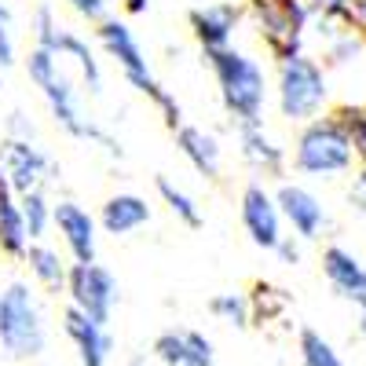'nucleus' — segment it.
<instances>
[{
    "label": "nucleus",
    "mask_w": 366,
    "mask_h": 366,
    "mask_svg": "<svg viewBox=\"0 0 366 366\" xmlns=\"http://www.w3.org/2000/svg\"><path fill=\"white\" fill-rule=\"evenodd\" d=\"M209 70L217 77L220 88V103L231 114L234 125H257L264 121L267 107V74L253 55L238 51L234 44L224 51H209Z\"/></svg>",
    "instance_id": "nucleus-1"
},
{
    "label": "nucleus",
    "mask_w": 366,
    "mask_h": 366,
    "mask_svg": "<svg viewBox=\"0 0 366 366\" xmlns=\"http://www.w3.org/2000/svg\"><path fill=\"white\" fill-rule=\"evenodd\" d=\"M246 15L274 63L304 51V37L312 29L308 0H246Z\"/></svg>",
    "instance_id": "nucleus-7"
},
{
    "label": "nucleus",
    "mask_w": 366,
    "mask_h": 366,
    "mask_svg": "<svg viewBox=\"0 0 366 366\" xmlns=\"http://www.w3.org/2000/svg\"><path fill=\"white\" fill-rule=\"evenodd\" d=\"M238 150H242V162L260 176L279 179L286 172V150L267 136L264 121H257V125H238Z\"/></svg>",
    "instance_id": "nucleus-18"
},
{
    "label": "nucleus",
    "mask_w": 366,
    "mask_h": 366,
    "mask_svg": "<svg viewBox=\"0 0 366 366\" xmlns=\"http://www.w3.org/2000/svg\"><path fill=\"white\" fill-rule=\"evenodd\" d=\"M274 198H279V209H282V217H286V224L293 227L297 238L315 242L326 231V224H330L326 205L315 191L304 187V183H282V187L274 191Z\"/></svg>",
    "instance_id": "nucleus-14"
},
{
    "label": "nucleus",
    "mask_w": 366,
    "mask_h": 366,
    "mask_svg": "<svg viewBox=\"0 0 366 366\" xmlns=\"http://www.w3.org/2000/svg\"><path fill=\"white\" fill-rule=\"evenodd\" d=\"M15 63V37H11V11L0 4V74Z\"/></svg>",
    "instance_id": "nucleus-31"
},
{
    "label": "nucleus",
    "mask_w": 366,
    "mask_h": 366,
    "mask_svg": "<svg viewBox=\"0 0 366 366\" xmlns=\"http://www.w3.org/2000/svg\"><path fill=\"white\" fill-rule=\"evenodd\" d=\"M26 264H29V274L44 286V290H51V293H59L63 290L66 293V282H70V264L59 257V249H51V246H44V242H34V246L26 249V257H22Z\"/></svg>",
    "instance_id": "nucleus-22"
},
{
    "label": "nucleus",
    "mask_w": 366,
    "mask_h": 366,
    "mask_svg": "<svg viewBox=\"0 0 366 366\" xmlns=\"http://www.w3.org/2000/svg\"><path fill=\"white\" fill-rule=\"evenodd\" d=\"M312 22H345L348 26V8L352 0H308Z\"/></svg>",
    "instance_id": "nucleus-30"
},
{
    "label": "nucleus",
    "mask_w": 366,
    "mask_h": 366,
    "mask_svg": "<svg viewBox=\"0 0 366 366\" xmlns=\"http://www.w3.org/2000/svg\"><path fill=\"white\" fill-rule=\"evenodd\" d=\"M319 264H322V274L333 286V293H341L355 308H362L366 304V264L345 246H326Z\"/></svg>",
    "instance_id": "nucleus-16"
},
{
    "label": "nucleus",
    "mask_w": 366,
    "mask_h": 366,
    "mask_svg": "<svg viewBox=\"0 0 366 366\" xmlns=\"http://www.w3.org/2000/svg\"><path fill=\"white\" fill-rule=\"evenodd\" d=\"M297 352H300V362L304 366H345L341 352L333 348L319 330H312V326H304L297 333Z\"/></svg>",
    "instance_id": "nucleus-24"
},
{
    "label": "nucleus",
    "mask_w": 366,
    "mask_h": 366,
    "mask_svg": "<svg viewBox=\"0 0 366 366\" xmlns=\"http://www.w3.org/2000/svg\"><path fill=\"white\" fill-rule=\"evenodd\" d=\"M19 202H22V217H26L29 238H34V242H37V238H44V234H48V227H55V205L48 202L44 187L19 194Z\"/></svg>",
    "instance_id": "nucleus-25"
},
{
    "label": "nucleus",
    "mask_w": 366,
    "mask_h": 366,
    "mask_svg": "<svg viewBox=\"0 0 366 366\" xmlns=\"http://www.w3.org/2000/svg\"><path fill=\"white\" fill-rule=\"evenodd\" d=\"M362 48H366V37H359L352 26H345L341 34H333L330 41H322V59H326V66H345Z\"/></svg>",
    "instance_id": "nucleus-28"
},
{
    "label": "nucleus",
    "mask_w": 366,
    "mask_h": 366,
    "mask_svg": "<svg viewBox=\"0 0 366 366\" xmlns=\"http://www.w3.org/2000/svg\"><path fill=\"white\" fill-rule=\"evenodd\" d=\"M63 333L70 337V345L77 348L81 366H107L110 362L114 337H110L107 322H96L92 315L77 312L74 304H66V312H63Z\"/></svg>",
    "instance_id": "nucleus-15"
},
{
    "label": "nucleus",
    "mask_w": 366,
    "mask_h": 366,
    "mask_svg": "<svg viewBox=\"0 0 366 366\" xmlns=\"http://www.w3.org/2000/svg\"><path fill=\"white\" fill-rule=\"evenodd\" d=\"M348 202H352V209L359 212V217H366V169H359V172H355L352 191H348Z\"/></svg>",
    "instance_id": "nucleus-33"
},
{
    "label": "nucleus",
    "mask_w": 366,
    "mask_h": 366,
    "mask_svg": "<svg viewBox=\"0 0 366 366\" xmlns=\"http://www.w3.org/2000/svg\"><path fill=\"white\" fill-rule=\"evenodd\" d=\"M96 34H99L103 51L117 63V70L125 74V81L139 92V96H147L150 103L162 110L165 125L176 132V129L183 125V110H179V103H176L172 92L154 77V70H150L147 55H143V48H139V41H136V34L129 29V22H121V19H103Z\"/></svg>",
    "instance_id": "nucleus-3"
},
{
    "label": "nucleus",
    "mask_w": 366,
    "mask_h": 366,
    "mask_svg": "<svg viewBox=\"0 0 366 366\" xmlns=\"http://www.w3.org/2000/svg\"><path fill=\"white\" fill-rule=\"evenodd\" d=\"M132 366H143V362H132Z\"/></svg>",
    "instance_id": "nucleus-38"
},
{
    "label": "nucleus",
    "mask_w": 366,
    "mask_h": 366,
    "mask_svg": "<svg viewBox=\"0 0 366 366\" xmlns=\"http://www.w3.org/2000/svg\"><path fill=\"white\" fill-rule=\"evenodd\" d=\"M48 348V326L37 293L29 282H8L0 290V352L8 359L29 362Z\"/></svg>",
    "instance_id": "nucleus-6"
},
{
    "label": "nucleus",
    "mask_w": 366,
    "mask_h": 366,
    "mask_svg": "<svg viewBox=\"0 0 366 366\" xmlns=\"http://www.w3.org/2000/svg\"><path fill=\"white\" fill-rule=\"evenodd\" d=\"M209 312L217 315L220 322L234 326V330H249V326H253L249 293H217V297L209 300Z\"/></svg>",
    "instance_id": "nucleus-27"
},
{
    "label": "nucleus",
    "mask_w": 366,
    "mask_h": 366,
    "mask_svg": "<svg viewBox=\"0 0 366 366\" xmlns=\"http://www.w3.org/2000/svg\"><path fill=\"white\" fill-rule=\"evenodd\" d=\"M172 136H176V150L187 158V165H191L198 176H205V179H217V176H220L224 150H220L217 136L205 132V129H198V125H179Z\"/></svg>",
    "instance_id": "nucleus-19"
},
{
    "label": "nucleus",
    "mask_w": 366,
    "mask_h": 366,
    "mask_svg": "<svg viewBox=\"0 0 366 366\" xmlns=\"http://www.w3.org/2000/svg\"><path fill=\"white\" fill-rule=\"evenodd\" d=\"M44 176H48V158L41 147H34V139L19 136L4 139V147H0V179H8L15 194L44 187Z\"/></svg>",
    "instance_id": "nucleus-12"
},
{
    "label": "nucleus",
    "mask_w": 366,
    "mask_h": 366,
    "mask_svg": "<svg viewBox=\"0 0 366 366\" xmlns=\"http://www.w3.org/2000/svg\"><path fill=\"white\" fill-rule=\"evenodd\" d=\"M143 224H150V205H147V198H139L132 191L110 194L99 209V227L114 238H125V234L139 231Z\"/></svg>",
    "instance_id": "nucleus-20"
},
{
    "label": "nucleus",
    "mask_w": 366,
    "mask_h": 366,
    "mask_svg": "<svg viewBox=\"0 0 366 366\" xmlns=\"http://www.w3.org/2000/svg\"><path fill=\"white\" fill-rule=\"evenodd\" d=\"M158 194H162V202L169 205V212H172L183 227H202V209H198V202L183 191V187H176L169 176H158Z\"/></svg>",
    "instance_id": "nucleus-26"
},
{
    "label": "nucleus",
    "mask_w": 366,
    "mask_h": 366,
    "mask_svg": "<svg viewBox=\"0 0 366 366\" xmlns=\"http://www.w3.org/2000/svg\"><path fill=\"white\" fill-rule=\"evenodd\" d=\"M355 162L359 158H355L352 136L333 110L308 121V125H300V132L293 139V169L300 176H312V179L345 176V172H352Z\"/></svg>",
    "instance_id": "nucleus-5"
},
{
    "label": "nucleus",
    "mask_w": 366,
    "mask_h": 366,
    "mask_svg": "<svg viewBox=\"0 0 366 366\" xmlns=\"http://www.w3.org/2000/svg\"><path fill=\"white\" fill-rule=\"evenodd\" d=\"M333 114L345 121V129H348V136H352V147H355V158H359V165L366 169V107L345 103V107H333Z\"/></svg>",
    "instance_id": "nucleus-29"
},
{
    "label": "nucleus",
    "mask_w": 366,
    "mask_h": 366,
    "mask_svg": "<svg viewBox=\"0 0 366 366\" xmlns=\"http://www.w3.org/2000/svg\"><path fill=\"white\" fill-rule=\"evenodd\" d=\"M29 246H34V238H29V227L22 217V202L8 187V179H0V253L26 257Z\"/></svg>",
    "instance_id": "nucleus-21"
},
{
    "label": "nucleus",
    "mask_w": 366,
    "mask_h": 366,
    "mask_svg": "<svg viewBox=\"0 0 366 366\" xmlns=\"http://www.w3.org/2000/svg\"><path fill=\"white\" fill-rule=\"evenodd\" d=\"M34 44L55 51L59 59H74V63L81 66V77H84V84H88L92 96H99V92H103V70H99L96 51H92L88 41H81L74 29H66L63 22H59L48 4H41V8L34 11Z\"/></svg>",
    "instance_id": "nucleus-8"
},
{
    "label": "nucleus",
    "mask_w": 366,
    "mask_h": 366,
    "mask_svg": "<svg viewBox=\"0 0 366 366\" xmlns=\"http://www.w3.org/2000/svg\"><path fill=\"white\" fill-rule=\"evenodd\" d=\"M154 359L165 366H212V341L198 330H162L154 337Z\"/></svg>",
    "instance_id": "nucleus-17"
},
{
    "label": "nucleus",
    "mask_w": 366,
    "mask_h": 366,
    "mask_svg": "<svg viewBox=\"0 0 366 366\" xmlns=\"http://www.w3.org/2000/svg\"><path fill=\"white\" fill-rule=\"evenodd\" d=\"M37 366H48V362H37Z\"/></svg>",
    "instance_id": "nucleus-39"
},
{
    "label": "nucleus",
    "mask_w": 366,
    "mask_h": 366,
    "mask_svg": "<svg viewBox=\"0 0 366 366\" xmlns=\"http://www.w3.org/2000/svg\"><path fill=\"white\" fill-rule=\"evenodd\" d=\"M26 74H29V81L41 88V96H44V103H48V110H51L59 129L70 132L74 139H96V143H107L114 150V139L103 136L96 129V121L84 114V107L77 99V88L63 74V59H59L55 51L34 44V51H29V59H26Z\"/></svg>",
    "instance_id": "nucleus-2"
},
{
    "label": "nucleus",
    "mask_w": 366,
    "mask_h": 366,
    "mask_svg": "<svg viewBox=\"0 0 366 366\" xmlns=\"http://www.w3.org/2000/svg\"><path fill=\"white\" fill-rule=\"evenodd\" d=\"M348 26L355 29L359 37H366V0H352V8H348Z\"/></svg>",
    "instance_id": "nucleus-34"
},
{
    "label": "nucleus",
    "mask_w": 366,
    "mask_h": 366,
    "mask_svg": "<svg viewBox=\"0 0 366 366\" xmlns=\"http://www.w3.org/2000/svg\"><path fill=\"white\" fill-rule=\"evenodd\" d=\"M249 304H253V322H274L282 319L286 308H290V293L274 282H253L249 290Z\"/></svg>",
    "instance_id": "nucleus-23"
},
{
    "label": "nucleus",
    "mask_w": 366,
    "mask_h": 366,
    "mask_svg": "<svg viewBox=\"0 0 366 366\" xmlns=\"http://www.w3.org/2000/svg\"><path fill=\"white\" fill-rule=\"evenodd\" d=\"M274 253H279L286 264H297V260H300V246L293 242V234H286V238L279 242V249H274Z\"/></svg>",
    "instance_id": "nucleus-35"
},
{
    "label": "nucleus",
    "mask_w": 366,
    "mask_h": 366,
    "mask_svg": "<svg viewBox=\"0 0 366 366\" xmlns=\"http://www.w3.org/2000/svg\"><path fill=\"white\" fill-rule=\"evenodd\" d=\"M66 4H70L81 19H88V22H103V19H107V4H110V0H66Z\"/></svg>",
    "instance_id": "nucleus-32"
},
{
    "label": "nucleus",
    "mask_w": 366,
    "mask_h": 366,
    "mask_svg": "<svg viewBox=\"0 0 366 366\" xmlns=\"http://www.w3.org/2000/svg\"><path fill=\"white\" fill-rule=\"evenodd\" d=\"M66 297L77 312L92 315L96 322H110L117 304V279L103 264H70Z\"/></svg>",
    "instance_id": "nucleus-9"
},
{
    "label": "nucleus",
    "mask_w": 366,
    "mask_h": 366,
    "mask_svg": "<svg viewBox=\"0 0 366 366\" xmlns=\"http://www.w3.org/2000/svg\"><path fill=\"white\" fill-rule=\"evenodd\" d=\"M326 103H330L326 63L312 59L308 51L274 63V107L286 121L308 125V121L326 114Z\"/></svg>",
    "instance_id": "nucleus-4"
},
{
    "label": "nucleus",
    "mask_w": 366,
    "mask_h": 366,
    "mask_svg": "<svg viewBox=\"0 0 366 366\" xmlns=\"http://www.w3.org/2000/svg\"><path fill=\"white\" fill-rule=\"evenodd\" d=\"M238 217H242V227H246L249 242L257 249H267L274 253L279 249V242L286 238L282 234V209H279V198H274L264 183H246V191H242V202H238Z\"/></svg>",
    "instance_id": "nucleus-10"
},
{
    "label": "nucleus",
    "mask_w": 366,
    "mask_h": 366,
    "mask_svg": "<svg viewBox=\"0 0 366 366\" xmlns=\"http://www.w3.org/2000/svg\"><path fill=\"white\" fill-rule=\"evenodd\" d=\"M355 330H359V337L366 341V304H362V308H359V322H355Z\"/></svg>",
    "instance_id": "nucleus-37"
},
{
    "label": "nucleus",
    "mask_w": 366,
    "mask_h": 366,
    "mask_svg": "<svg viewBox=\"0 0 366 366\" xmlns=\"http://www.w3.org/2000/svg\"><path fill=\"white\" fill-rule=\"evenodd\" d=\"M55 231L63 234V246L74 257V264H96V249H99V220L92 217L84 205H77L74 198L55 202Z\"/></svg>",
    "instance_id": "nucleus-13"
},
{
    "label": "nucleus",
    "mask_w": 366,
    "mask_h": 366,
    "mask_svg": "<svg viewBox=\"0 0 366 366\" xmlns=\"http://www.w3.org/2000/svg\"><path fill=\"white\" fill-rule=\"evenodd\" d=\"M246 15V4H238V0H217V4H205V8H194L191 11V34L194 41L202 44V51H224L231 48L238 26Z\"/></svg>",
    "instance_id": "nucleus-11"
},
{
    "label": "nucleus",
    "mask_w": 366,
    "mask_h": 366,
    "mask_svg": "<svg viewBox=\"0 0 366 366\" xmlns=\"http://www.w3.org/2000/svg\"><path fill=\"white\" fill-rule=\"evenodd\" d=\"M121 4H125L129 15H143V11L150 8V0H121Z\"/></svg>",
    "instance_id": "nucleus-36"
}]
</instances>
